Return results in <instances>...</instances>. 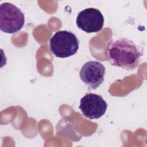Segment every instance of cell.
<instances>
[{"label": "cell", "instance_id": "5", "mask_svg": "<svg viewBox=\"0 0 147 147\" xmlns=\"http://www.w3.org/2000/svg\"><path fill=\"white\" fill-rule=\"evenodd\" d=\"M107 103L102 96L88 93L83 96L80 101L79 109L83 115L90 119H98L106 113Z\"/></svg>", "mask_w": 147, "mask_h": 147}, {"label": "cell", "instance_id": "6", "mask_svg": "<svg viewBox=\"0 0 147 147\" xmlns=\"http://www.w3.org/2000/svg\"><path fill=\"white\" fill-rule=\"evenodd\" d=\"M106 69L100 62L88 61L81 68L79 76L82 81L91 89L97 88L104 81Z\"/></svg>", "mask_w": 147, "mask_h": 147}, {"label": "cell", "instance_id": "4", "mask_svg": "<svg viewBox=\"0 0 147 147\" xmlns=\"http://www.w3.org/2000/svg\"><path fill=\"white\" fill-rule=\"evenodd\" d=\"M76 23L79 29L86 33H96L103 28L104 17L99 10L90 7L78 13Z\"/></svg>", "mask_w": 147, "mask_h": 147}, {"label": "cell", "instance_id": "1", "mask_svg": "<svg viewBox=\"0 0 147 147\" xmlns=\"http://www.w3.org/2000/svg\"><path fill=\"white\" fill-rule=\"evenodd\" d=\"M142 55L131 40L125 38L112 42L107 47V57L110 63L127 70H132L138 67Z\"/></svg>", "mask_w": 147, "mask_h": 147}, {"label": "cell", "instance_id": "3", "mask_svg": "<svg viewBox=\"0 0 147 147\" xmlns=\"http://www.w3.org/2000/svg\"><path fill=\"white\" fill-rule=\"evenodd\" d=\"M25 17L21 10L16 5L5 2L0 5V29L13 34L20 30L24 26Z\"/></svg>", "mask_w": 147, "mask_h": 147}, {"label": "cell", "instance_id": "2", "mask_svg": "<svg viewBox=\"0 0 147 147\" xmlns=\"http://www.w3.org/2000/svg\"><path fill=\"white\" fill-rule=\"evenodd\" d=\"M79 42L76 36L67 30L56 32L49 40V49L56 57L66 58L78 51Z\"/></svg>", "mask_w": 147, "mask_h": 147}]
</instances>
